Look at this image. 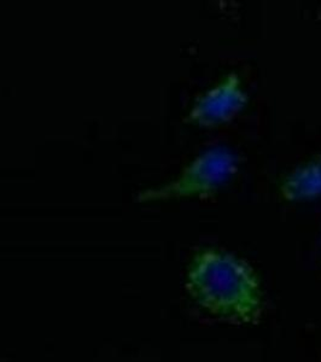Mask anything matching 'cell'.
Segmentation results:
<instances>
[{
	"instance_id": "1",
	"label": "cell",
	"mask_w": 321,
	"mask_h": 362,
	"mask_svg": "<svg viewBox=\"0 0 321 362\" xmlns=\"http://www.w3.org/2000/svg\"><path fill=\"white\" fill-rule=\"evenodd\" d=\"M186 288L208 313L242 324H255L262 313V288L250 264L225 251L206 249L194 256Z\"/></svg>"
},
{
	"instance_id": "2",
	"label": "cell",
	"mask_w": 321,
	"mask_h": 362,
	"mask_svg": "<svg viewBox=\"0 0 321 362\" xmlns=\"http://www.w3.org/2000/svg\"><path fill=\"white\" fill-rule=\"evenodd\" d=\"M238 172V158L226 148H208L196 157L177 180L157 191H150L145 199L163 198H206L223 189Z\"/></svg>"
},
{
	"instance_id": "3",
	"label": "cell",
	"mask_w": 321,
	"mask_h": 362,
	"mask_svg": "<svg viewBox=\"0 0 321 362\" xmlns=\"http://www.w3.org/2000/svg\"><path fill=\"white\" fill-rule=\"evenodd\" d=\"M247 104V95L238 75L230 73L201 95L186 117L198 127H216L238 115Z\"/></svg>"
},
{
	"instance_id": "4",
	"label": "cell",
	"mask_w": 321,
	"mask_h": 362,
	"mask_svg": "<svg viewBox=\"0 0 321 362\" xmlns=\"http://www.w3.org/2000/svg\"><path fill=\"white\" fill-rule=\"evenodd\" d=\"M280 194L288 202H302L321 196V156L293 169L280 184Z\"/></svg>"
}]
</instances>
